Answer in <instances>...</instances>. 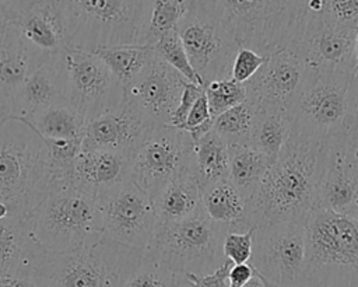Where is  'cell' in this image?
<instances>
[{
    "mask_svg": "<svg viewBox=\"0 0 358 287\" xmlns=\"http://www.w3.org/2000/svg\"><path fill=\"white\" fill-rule=\"evenodd\" d=\"M152 48H154V52L158 59H161L168 66L175 69L189 83L199 84V85L204 87L200 76L194 71L193 66L190 64V60H189L185 46L180 41L178 29L164 35L157 43L152 45Z\"/></svg>",
    "mask_w": 358,
    "mask_h": 287,
    "instance_id": "e575fe53",
    "label": "cell"
},
{
    "mask_svg": "<svg viewBox=\"0 0 358 287\" xmlns=\"http://www.w3.org/2000/svg\"><path fill=\"white\" fill-rule=\"evenodd\" d=\"M292 132L291 118L281 112H256L249 146L275 161Z\"/></svg>",
    "mask_w": 358,
    "mask_h": 287,
    "instance_id": "4dcf8cb0",
    "label": "cell"
},
{
    "mask_svg": "<svg viewBox=\"0 0 358 287\" xmlns=\"http://www.w3.org/2000/svg\"><path fill=\"white\" fill-rule=\"evenodd\" d=\"M225 235L227 231L213 223L200 207L180 221L158 224L152 244L145 252L173 270L204 276L225 262Z\"/></svg>",
    "mask_w": 358,
    "mask_h": 287,
    "instance_id": "52a82bcc",
    "label": "cell"
},
{
    "mask_svg": "<svg viewBox=\"0 0 358 287\" xmlns=\"http://www.w3.org/2000/svg\"><path fill=\"white\" fill-rule=\"evenodd\" d=\"M158 224L180 221L201 207V188L196 164L166 183L152 199Z\"/></svg>",
    "mask_w": 358,
    "mask_h": 287,
    "instance_id": "d4e9b609",
    "label": "cell"
},
{
    "mask_svg": "<svg viewBox=\"0 0 358 287\" xmlns=\"http://www.w3.org/2000/svg\"><path fill=\"white\" fill-rule=\"evenodd\" d=\"M11 216L18 217V216H15V214L13 213V210L10 209V206H7L6 203H0V220H4V218L11 217ZM21 218H22V217H21Z\"/></svg>",
    "mask_w": 358,
    "mask_h": 287,
    "instance_id": "c3c4849f",
    "label": "cell"
},
{
    "mask_svg": "<svg viewBox=\"0 0 358 287\" xmlns=\"http://www.w3.org/2000/svg\"><path fill=\"white\" fill-rule=\"evenodd\" d=\"M32 70L17 32L7 24L0 31V108L8 116L22 83Z\"/></svg>",
    "mask_w": 358,
    "mask_h": 287,
    "instance_id": "484cf974",
    "label": "cell"
},
{
    "mask_svg": "<svg viewBox=\"0 0 358 287\" xmlns=\"http://www.w3.org/2000/svg\"><path fill=\"white\" fill-rule=\"evenodd\" d=\"M155 126L140 111L123 101L117 109L106 112L85 125L83 150L115 151L131 160Z\"/></svg>",
    "mask_w": 358,
    "mask_h": 287,
    "instance_id": "d6986e66",
    "label": "cell"
},
{
    "mask_svg": "<svg viewBox=\"0 0 358 287\" xmlns=\"http://www.w3.org/2000/svg\"><path fill=\"white\" fill-rule=\"evenodd\" d=\"M319 13L330 25L358 29V0H322Z\"/></svg>",
    "mask_w": 358,
    "mask_h": 287,
    "instance_id": "8d00e7d4",
    "label": "cell"
},
{
    "mask_svg": "<svg viewBox=\"0 0 358 287\" xmlns=\"http://www.w3.org/2000/svg\"><path fill=\"white\" fill-rule=\"evenodd\" d=\"M123 287H192V281L186 273L168 267L145 252Z\"/></svg>",
    "mask_w": 358,
    "mask_h": 287,
    "instance_id": "1f68e13d",
    "label": "cell"
},
{
    "mask_svg": "<svg viewBox=\"0 0 358 287\" xmlns=\"http://www.w3.org/2000/svg\"><path fill=\"white\" fill-rule=\"evenodd\" d=\"M243 287H266V284H264L263 279L257 273H255V276Z\"/></svg>",
    "mask_w": 358,
    "mask_h": 287,
    "instance_id": "7dc6e473",
    "label": "cell"
},
{
    "mask_svg": "<svg viewBox=\"0 0 358 287\" xmlns=\"http://www.w3.org/2000/svg\"><path fill=\"white\" fill-rule=\"evenodd\" d=\"M327 146L337 147L348 167L358 175V108L350 105L348 120L343 134Z\"/></svg>",
    "mask_w": 358,
    "mask_h": 287,
    "instance_id": "74e56055",
    "label": "cell"
},
{
    "mask_svg": "<svg viewBox=\"0 0 358 287\" xmlns=\"http://www.w3.org/2000/svg\"><path fill=\"white\" fill-rule=\"evenodd\" d=\"M350 217H352V218H355V220L358 221V200H357V204H355V207L352 209V211H351Z\"/></svg>",
    "mask_w": 358,
    "mask_h": 287,
    "instance_id": "f5cc1de1",
    "label": "cell"
},
{
    "mask_svg": "<svg viewBox=\"0 0 358 287\" xmlns=\"http://www.w3.org/2000/svg\"><path fill=\"white\" fill-rule=\"evenodd\" d=\"M264 284H266V283H264ZM266 287H268V286H266Z\"/></svg>",
    "mask_w": 358,
    "mask_h": 287,
    "instance_id": "db71d44e",
    "label": "cell"
},
{
    "mask_svg": "<svg viewBox=\"0 0 358 287\" xmlns=\"http://www.w3.org/2000/svg\"><path fill=\"white\" fill-rule=\"evenodd\" d=\"M327 158L322 174L317 209L350 216L358 200V175L348 167L340 150L326 146Z\"/></svg>",
    "mask_w": 358,
    "mask_h": 287,
    "instance_id": "7402d4cb",
    "label": "cell"
},
{
    "mask_svg": "<svg viewBox=\"0 0 358 287\" xmlns=\"http://www.w3.org/2000/svg\"><path fill=\"white\" fill-rule=\"evenodd\" d=\"M355 60H357V70H358V29L355 35Z\"/></svg>",
    "mask_w": 358,
    "mask_h": 287,
    "instance_id": "816d5d0a",
    "label": "cell"
},
{
    "mask_svg": "<svg viewBox=\"0 0 358 287\" xmlns=\"http://www.w3.org/2000/svg\"><path fill=\"white\" fill-rule=\"evenodd\" d=\"M62 60L67 105L87 123L123 104V87L94 52L67 48Z\"/></svg>",
    "mask_w": 358,
    "mask_h": 287,
    "instance_id": "8fae6325",
    "label": "cell"
},
{
    "mask_svg": "<svg viewBox=\"0 0 358 287\" xmlns=\"http://www.w3.org/2000/svg\"><path fill=\"white\" fill-rule=\"evenodd\" d=\"M350 105L358 108V70L355 71L352 85H351V92H350Z\"/></svg>",
    "mask_w": 358,
    "mask_h": 287,
    "instance_id": "bcb514c9",
    "label": "cell"
},
{
    "mask_svg": "<svg viewBox=\"0 0 358 287\" xmlns=\"http://www.w3.org/2000/svg\"><path fill=\"white\" fill-rule=\"evenodd\" d=\"M255 228L246 232H227L222 242L224 258L232 265L249 263L253 252Z\"/></svg>",
    "mask_w": 358,
    "mask_h": 287,
    "instance_id": "f35d334b",
    "label": "cell"
},
{
    "mask_svg": "<svg viewBox=\"0 0 358 287\" xmlns=\"http://www.w3.org/2000/svg\"><path fill=\"white\" fill-rule=\"evenodd\" d=\"M194 143L183 129L157 125L130 160V179L152 199L194 165Z\"/></svg>",
    "mask_w": 358,
    "mask_h": 287,
    "instance_id": "4fadbf2b",
    "label": "cell"
},
{
    "mask_svg": "<svg viewBox=\"0 0 358 287\" xmlns=\"http://www.w3.org/2000/svg\"><path fill=\"white\" fill-rule=\"evenodd\" d=\"M193 153L196 175L201 189L218 181L228 179L229 147L213 129L194 141Z\"/></svg>",
    "mask_w": 358,
    "mask_h": 287,
    "instance_id": "f546056e",
    "label": "cell"
},
{
    "mask_svg": "<svg viewBox=\"0 0 358 287\" xmlns=\"http://www.w3.org/2000/svg\"><path fill=\"white\" fill-rule=\"evenodd\" d=\"M7 119H8V115H7V112H6L4 109H1V108H0V126H1V125H3V123L7 120Z\"/></svg>",
    "mask_w": 358,
    "mask_h": 287,
    "instance_id": "f907efd6",
    "label": "cell"
},
{
    "mask_svg": "<svg viewBox=\"0 0 358 287\" xmlns=\"http://www.w3.org/2000/svg\"><path fill=\"white\" fill-rule=\"evenodd\" d=\"M96 200L103 239L141 251L151 246L158 227L154 202L131 179Z\"/></svg>",
    "mask_w": 358,
    "mask_h": 287,
    "instance_id": "7c38bea8",
    "label": "cell"
},
{
    "mask_svg": "<svg viewBox=\"0 0 358 287\" xmlns=\"http://www.w3.org/2000/svg\"><path fill=\"white\" fill-rule=\"evenodd\" d=\"M27 220L45 252H73L103 239L96 197L71 181H57Z\"/></svg>",
    "mask_w": 358,
    "mask_h": 287,
    "instance_id": "5b68a950",
    "label": "cell"
},
{
    "mask_svg": "<svg viewBox=\"0 0 358 287\" xmlns=\"http://www.w3.org/2000/svg\"><path fill=\"white\" fill-rule=\"evenodd\" d=\"M57 181L63 179L43 140L22 120L8 116L0 126V203L27 218Z\"/></svg>",
    "mask_w": 358,
    "mask_h": 287,
    "instance_id": "7a4b0ae2",
    "label": "cell"
},
{
    "mask_svg": "<svg viewBox=\"0 0 358 287\" xmlns=\"http://www.w3.org/2000/svg\"><path fill=\"white\" fill-rule=\"evenodd\" d=\"M224 21L239 48L264 57L294 48L306 17V1L221 0Z\"/></svg>",
    "mask_w": 358,
    "mask_h": 287,
    "instance_id": "8992f818",
    "label": "cell"
},
{
    "mask_svg": "<svg viewBox=\"0 0 358 287\" xmlns=\"http://www.w3.org/2000/svg\"><path fill=\"white\" fill-rule=\"evenodd\" d=\"M14 118V116H13ZM46 139H83L87 120L69 105H55L28 118H17Z\"/></svg>",
    "mask_w": 358,
    "mask_h": 287,
    "instance_id": "f1b7e54d",
    "label": "cell"
},
{
    "mask_svg": "<svg viewBox=\"0 0 358 287\" xmlns=\"http://www.w3.org/2000/svg\"><path fill=\"white\" fill-rule=\"evenodd\" d=\"M3 10L34 69L70 48L57 0H7L3 1Z\"/></svg>",
    "mask_w": 358,
    "mask_h": 287,
    "instance_id": "5bb4252c",
    "label": "cell"
},
{
    "mask_svg": "<svg viewBox=\"0 0 358 287\" xmlns=\"http://www.w3.org/2000/svg\"><path fill=\"white\" fill-rule=\"evenodd\" d=\"M316 273L322 279V287H358V266H334Z\"/></svg>",
    "mask_w": 358,
    "mask_h": 287,
    "instance_id": "60d3db41",
    "label": "cell"
},
{
    "mask_svg": "<svg viewBox=\"0 0 358 287\" xmlns=\"http://www.w3.org/2000/svg\"><path fill=\"white\" fill-rule=\"evenodd\" d=\"M232 267V262L225 259V262L213 273L204 276L187 274L192 281V287H228V273Z\"/></svg>",
    "mask_w": 358,
    "mask_h": 287,
    "instance_id": "7bdbcfd3",
    "label": "cell"
},
{
    "mask_svg": "<svg viewBox=\"0 0 358 287\" xmlns=\"http://www.w3.org/2000/svg\"><path fill=\"white\" fill-rule=\"evenodd\" d=\"M309 287L317 270L358 266V221L347 214L316 209L305 223Z\"/></svg>",
    "mask_w": 358,
    "mask_h": 287,
    "instance_id": "9a60e30c",
    "label": "cell"
},
{
    "mask_svg": "<svg viewBox=\"0 0 358 287\" xmlns=\"http://www.w3.org/2000/svg\"><path fill=\"white\" fill-rule=\"evenodd\" d=\"M204 94L213 120L228 109L246 101L245 84L236 83L232 78L217 80L207 84L204 87Z\"/></svg>",
    "mask_w": 358,
    "mask_h": 287,
    "instance_id": "d590c367",
    "label": "cell"
},
{
    "mask_svg": "<svg viewBox=\"0 0 358 287\" xmlns=\"http://www.w3.org/2000/svg\"><path fill=\"white\" fill-rule=\"evenodd\" d=\"M130 179V158L106 150H81L71 172V182L96 199Z\"/></svg>",
    "mask_w": 358,
    "mask_h": 287,
    "instance_id": "44dd1931",
    "label": "cell"
},
{
    "mask_svg": "<svg viewBox=\"0 0 358 287\" xmlns=\"http://www.w3.org/2000/svg\"><path fill=\"white\" fill-rule=\"evenodd\" d=\"M0 287H36L25 280L14 279V277H4L0 279Z\"/></svg>",
    "mask_w": 358,
    "mask_h": 287,
    "instance_id": "f6af8a7d",
    "label": "cell"
},
{
    "mask_svg": "<svg viewBox=\"0 0 358 287\" xmlns=\"http://www.w3.org/2000/svg\"><path fill=\"white\" fill-rule=\"evenodd\" d=\"M201 207L207 217L227 232L252 230L248 218V200L229 179L218 181L201 189Z\"/></svg>",
    "mask_w": 358,
    "mask_h": 287,
    "instance_id": "cb8c5ba5",
    "label": "cell"
},
{
    "mask_svg": "<svg viewBox=\"0 0 358 287\" xmlns=\"http://www.w3.org/2000/svg\"><path fill=\"white\" fill-rule=\"evenodd\" d=\"M124 88L136 81L157 57L151 45L101 48L94 52Z\"/></svg>",
    "mask_w": 358,
    "mask_h": 287,
    "instance_id": "83f0119b",
    "label": "cell"
},
{
    "mask_svg": "<svg viewBox=\"0 0 358 287\" xmlns=\"http://www.w3.org/2000/svg\"><path fill=\"white\" fill-rule=\"evenodd\" d=\"M355 73L308 71L289 118L292 132L323 146L340 137L350 113V92Z\"/></svg>",
    "mask_w": 358,
    "mask_h": 287,
    "instance_id": "ba28073f",
    "label": "cell"
},
{
    "mask_svg": "<svg viewBox=\"0 0 358 287\" xmlns=\"http://www.w3.org/2000/svg\"><path fill=\"white\" fill-rule=\"evenodd\" d=\"M187 83L175 69L155 57L136 81L123 88V101L155 125H171Z\"/></svg>",
    "mask_w": 358,
    "mask_h": 287,
    "instance_id": "ac0fdd59",
    "label": "cell"
},
{
    "mask_svg": "<svg viewBox=\"0 0 358 287\" xmlns=\"http://www.w3.org/2000/svg\"><path fill=\"white\" fill-rule=\"evenodd\" d=\"M253 276L255 270L249 263L232 265L228 273V287H243Z\"/></svg>",
    "mask_w": 358,
    "mask_h": 287,
    "instance_id": "ee69618b",
    "label": "cell"
},
{
    "mask_svg": "<svg viewBox=\"0 0 358 287\" xmlns=\"http://www.w3.org/2000/svg\"><path fill=\"white\" fill-rule=\"evenodd\" d=\"M273 162L249 144L229 146L228 179L246 200H250Z\"/></svg>",
    "mask_w": 358,
    "mask_h": 287,
    "instance_id": "4316f807",
    "label": "cell"
},
{
    "mask_svg": "<svg viewBox=\"0 0 358 287\" xmlns=\"http://www.w3.org/2000/svg\"><path fill=\"white\" fill-rule=\"evenodd\" d=\"M249 265L268 287H309L305 224L281 223L255 228Z\"/></svg>",
    "mask_w": 358,
    "mask_h": 287,
    "instance_id": "30bf717a",
    "label": "cell"
},
{
    "mask_svg": "<svg viewBox=\"0 0 358 287\" xmlns=\"http://www.w3.org/2000/svg\"><path fill=\"white\" fill-rule=\"evenodd\" d=\"M355 35L357 31L330 25L319 11L308 8L303 32L292 49L308 70L355 73Z\"/></svg>",
    "mask_w": 358,
    "mask_h": 287,
    "instance_id": "e0dca14e",
    "label": "cell"
},
{
    "mask_svg": "<svg viewBox=\"0 0 358 287\" xmlns=\"http://www.w3.org/2000/svg\"><path fill=\"white\" fill-rule=\"evenodd\" d=\"M43 251L34 239L27 218L0 220V279L25 280L35 256Z\"/></svg>",
    "mask_w": 358,
    "mask_h": 287,
    "instance_id": "603a6c76",
    "label": "cell"
},
{
    "mask_svg": "<svg viewBox=\"0 0 358 287\" xmlns=\"http://www.w3.org/2000/svg\"><path fill=\"white\" fill-rule=\"evenodd\" d=\"M267 59L268 57H264L250 49L239 48L232 63L231 78L241 84L248 83L257 73V70L266 63Z\"/></svg>",
    "mask_w": 358,
    "mask_h": 287,
    "instance_id": "ab89813d",
    "label": "cell"
},
{
    "mask_svg": "<svg viewBox=\"0 0 358 287\" xmlns=\"http://www.w3.org/2000/svg\"><path fill=\"white\" fill-rule=\"evenodd\" d=\"M144 253L106 239L66 253L41 251L25 281L36 287H123Z\"/></svg>",
    "mask_w": 358,
    "mask_h": 287,
    "instance_id": "3957f363",
    "label": "cell"
},
{
    "mask_svg": "<svg viewBox=\"0 0 358 287\" xmlns=\"http://www.w3.org/2000/svg\"><path fill=\"white\" fill-rule=\"evenodd\" d=\"M308 69L289 48L270 56L245 83L246 101L256 112H281L289 116L308 77Z\"/></svg>",
    "mask_w": 358,
    "mask_h": 287,
    "instance_id": "2e32d148",
    "label": "cell"
},
{
    "mask_svg": "<svg viewBox=\"0 0 358 287\" xmlns=\"http://www.w3.org/2000/svg\"><path fill=\"white\" fill-rule=\"evenodd\" d=\"M204 94V87L203 85H199V84H193V83H187L185 90H183V95H182V99L172 116V120H171V125L172 127H176V129H182L186 119H187V115L190 112V109L193 108L194 102Z\"/></svg>",
    "mask_w": 358,
    "mask_h": 287,
    "instance_id": "b9f144b4",
    "label": "cell"
},
{
    "mask_svg": "<svg viewBox=\"0 0 358 287\" xmlns=\"http://www.w3.org/2000/svg\"><path fill=\"white\" fill-rule=\"evenodd\" d=\"M178 34L204 87L217 80L231 78L239 46L224 21L218 1L189 0Z\"/></svg>",
    "mask_w": 358,
    "mask_h": 287,
    "instance_id": "9c48e42d",
    "label": "cell"
},
{
    "mask_svg": "<svg viewBox=\"0 0 358 287\" xmlns=\"http://www.w3.org/2000/svg\"><path fill=\"white\" fill-rule=\"evenodd\" d=\"M57 4L70 48L95 52L145 45L152 1L57 0Z\"/></svg>",
    "mask_w": 358,
    "mask_h": 287,
    "instance_id": "277c9868",
    "label": "cell"
},
{
    "mask_svg": "<svg viewBox=\"0 0 358 287\" xmlns=\"http://www.w3.org/2000/svg\"><path fill=\"white\" fill-rule=\"evenodd\" d=\"M7 25V21H6V14H4V10H3V0H0V31Z\"/></svg>",
    "mask_w": 358,
    "mask_h": 287,
    "instance_id": "681fc988",
    "label": "cell"
},
{
    "mask_svg": "<svg viewBox=\"0 0 358 287\" xmlns=\"http://www.w3.org/2000/svg\"><path fill=\"white\" fill-rule=\"evenodd\" d=\"M55 105H67L62 53L42 62L28 74L10 116L28 118Z\"/></svg>",
    "mask_w": 358,
    "mask_h": 287,
    "instance_id": "ffe728a7",
    "label": "cell"
},
{
    "mask_svg": "<svg viewBox=\"0 0 358 287\" xmlns=\"http://www.w3.org/2000/svg\"><path fill=\"white\" fill-rule=\"evenodd\" d=\"M256 111L248 102H242L213 120V130L229 146L249 144Z\"/></svg>",
    "mask_w": 358,
    "mask_h": 287,
    "instance_id": "d6a6232c",
    "label": "cell"
},
{
    "mask_svg": "<svg viewBox=\"0 0 358 287\" xmlns=\"http://www.w3.org/2000/svg\"><path fill=\"white\" fill-rule=\"evenodd\" d=\"M326 158V146L291 132L257 192L248 200L249 225L257 228L281 223L305 224L317 209Z\"/></svg>",
    "mask_w": 358,
    "mask_h": 287,
    "instance_id": "6da1fadb",
    "label": "cell"
},
{
    "mask_svg": "<svg viewBox=\"0 0 358 287\" xmlns=\"http://www.w3.org/2000/svg\"><path fill=\"white\" fill-rule=\"evenodd\" d=\"M189 0H154L151 17L145 34V45L157 43L164 35L178 29L187 11Z\"/></svg>",
    "mask_w": 358,
    "mask_h": 287,
    "instance_id": "836d02e7",
    "label": "cell"
}]
</instances>
